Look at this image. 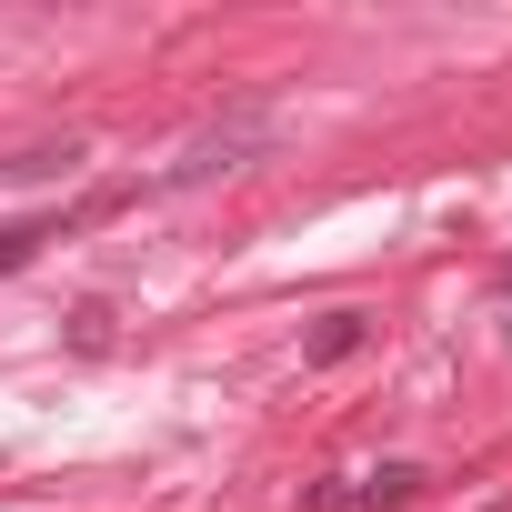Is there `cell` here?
Returning a JSON list of instances; mask_svg holds the SVG:
<instances>
[{
  "instance_id": "6da1fadb",
  "label": "cell",
  "mask_w": 512,
  "mask_h": 512,
  "mask_svg": "<svg viewBox=\"0 0 512 512\" xmlns=\"http://www.w3.org/2000/svg\"><path fill=\"white\" fill-rule=\"evenodd\" d=\"M272 141H282V111H272V101H231L221 121H201V131L181 141V161H171L161 181H171V191H201V181H221V171H251Z\"/></svg>"
},
{
  "instance_id": "7a4b0ae2",
  "label": "cell",
  "mask_w": 512,
  "mask_h": 512,
  "mask_svg": "<svg viewBox=\"0 0 512 512\" xmlns=\"http://www.w3.org/2000/svg\"><path fill=\"white\" fill-rule=\"evenodd\" d=\"M422 482H432L422 462H372L362 482H342V512H402V502H412Z\"/></svg>"
},
{
  "instance_id": "3957f363",
  "label": "cell",
  "mask_w": 512,
  "mask_h": 512,
  "mask_svg": "<svg viewBox=\"0 0 512 512\" xmlns=\"http://www.w3.org/2000/svg\"><path fill=\"white\" fill-rule=\"evenodd\" d=\"M91 211H111V201H91ZM91 211H21V221H0V272L41 262V241H61V231H71V221H91Z\"/></svg>"
},
{
  "instance_id": "277c9868",
  "label": "cell",
  "mask_w": 512,
  "mask_h": 512,
  "mask_svg": "<svg viewBox=\"0 0 512 512\" xmlns=\"http://www.w3.org/2000/svg\"><path fill=\"white\" fill-rule=\"evenodd\" d=\"M362 342H372V322H362V312H322V332H312V362H352Z\"/></svg>"
},
{
  "instance_id": "5b68a950",
  "label": "cell",
  "mask_w": 512,
  "mask_h": 512,
  "mask_svg": "<svg viewBox=\"0 0 512 512\" xmlns=\"http://www.w3.org/2000/svg\"><path fill=\"white\" fill-rule=\"evenodd\" d=\"M71 161H81V141H61V151H11L0 181H51V171H71Z\"/></svg>"
},
{
  "instance_id": "8992f818",
  "label": "cell",
  "mask_w": 512,
  "mask_h": 512,
  "mask_svg": "<svg viewBox=\"0 0 512 512\" xmlns=\"http://www.w3.org/2000/svg\"><path fill=\"white\" fill-rule=\"evenodd\" d=\"M502 292H512V262H502Z\"/></svg>"
},
{
  "instance_id": "52a82bcc",
  "label": "cell",
  "mask_w": 512,
  "mask_h": 512,
  "mask_svg": "<svg viewBox=\"0 0 512 512\" xmlns=\"http://www.w3.org/2000/svg\"><path fill=\"white\" fill-rule=\"evenodd\" d=\"M482 512H512V502H482Z\"/></svg>"
}]
</instances>
